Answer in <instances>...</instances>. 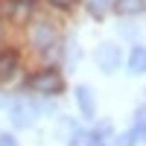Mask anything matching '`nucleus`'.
I'll return each mask as SVG.
<instances>
[{
	"label": "nucleus",
	"mask_w": 146,
	"mask_h": 146,
	"mask_svg": "<svg viewBox=\"0 0 146 146\" xmlns=\"http://www.w3.org/2000/svg\"><path fill=\"white\" fill-rule=\"evenodd\" d=\"M120 58H123V53H120V44L105 41V44L96 47V64H100V70L114 73V70L120 67Z\"/></svg>",
	"instance_id": "1"
},
{
	"label": "nucleus",
	"mask_w": 146,
	"mask_h": 146,
	"mask_svg": "<svg viewBox=\"0 0 146 146\" xmlns=\"http://www.w3.org/2000/svg\"><path fill=\"white\" fill-rule=\"evenodd\" d=\"M32 88L41 91V94H62L64 91V82L56 70H44L38 76H32Z\"/></svg>",
	"instance_id": "2"
},
{
	"label": "nucleus",
	"mask_w": 146,
	"mask_h": 146,
	"mask_svg": "<svg viewBox=\"0 0 146 146\" xmlns=\"http://www.w3.org/2000/svg\"><path fill=\"white\" fill-rule=\"evenodd\" d=\"M35 117H38V111H35L32 102H15L12 105V123L18 129H29L35 123Z\"/></svg>",
	"instance_id": "3"
},
{
	"label": "nucleus",
	"mask_w": 146,
	"mask_h": 146,
	"mask_svg": "<svg viewBox=\"0 0 146 146\" xmlns=\"http://www.w3.org/2000/svg\"><path fill=\"white\" fill-rule=\"evenodd\" d=\"M76 100H79V111L85 120H94L96 117V100H94V91L85 88V85H79L76 88Z\"/></svg>",
	"instance_id": "4"
},
{
	"label": "nucleus",
	"mask_w": 146,
	"mask_h": 146,
	"mask_svg": "<svg viewBox=\"0 0 146 146\" xmlns=\"http://www.w3.org/2000/svg\"><path fill=\"white\" fill-rule=\"evenodd\" d=\"M53 41H56V29L50 23H38V27L32 29V44L38 47V50H50Z\"/></svg>",
	"instance_id": "5"
},
{
	"label": "nucleus",
	"mask_w": 146,
	"mask_h": 146,
	"mask_svg": "<svg viewBox=\"0 0 146 146\" xmlns=\"http://www.w3.org/2000/svg\"><path fill=\"white\" fill-rule=\"evenodd\" d=\"M146 9V0H114V12L120 18H135Z\"/></svg>",
	"instance_id": "6"
},
{
	"label": "nucleus",
	"mask_w": 146,
	"mask_h": 146,
	"mask_svg": "<svg viewBox=\"0 0 146 146\" xmlns=\"http://www.w3.org/2000/svg\"><path fill=\"white\" fill-rule=\"evenodd\" d=\"M15 73H18V53L12 50L0 53V82H9Z\"/></svg>",
	"instance_id": "7"
},
{
	"label": "nucleus",
	"mask_w": 146,
	"mask_h": 146,
	"mask_svg": "<svg viewBox=\"0 0 146 146\" xmlns=\"http://www.w3.org/2000/svg\"><path fill=\"white\" fill-rule=\"evenodd\" d=\"M129 70L131 73H146V47H135L129 56Z\"/></svg>",
	"instance_id": "8"
},
{
	"label": "nucleus",
	"mask_w": 146,
	"mask_h": 146,
	"mask_svg": "<svg viewBox=\"0 0 146 146\" xmlns=\"http://www.w3.org/2000/svg\"><path fill=\"white\" fill-rule=\"evenodd\" d=\"M131 135H135V140H143V143H146V105L137 108V117H135V129H131Z\"/></svg>",
	"instance_id": "9"
},
{
	"label": "nucleus",
	"mask_w": 146,
	"mask_h": 146,
	"mask_svg": "<svg viewBox=\"0 0 146 146\" xmlns=\"http://www.w3.org/2000/svg\"><path fill=\"white\" fill-rule=\"evenodd\" d=\"M105 6H108V0H88V9H91V15H96V18H102Z\"/></svg>",
	"instance_id": "10"
},
{
	"label": "nucleus",
	"mask_w": 146,
	"mask_h": 146,
	"mask_svg": "<svg viewBox=\"0 0 146 146\" xmlns=\"http://www.w3.org/2000/svg\"><path fill=\"white\" fill-rule=\"evenodd\" d=\"M135 143H137V140H135V135H131V131H123V135L114 140V146H135Z\"/></svg>",
	"instance_id": "11"
},
{
	"label": "nucleus",
	"mask_w": 146,
	"mask_h": 146,
	"mask_svg": "<svg viewBox=\"0 0 146 146\" xmlns=\"http://www.w3.org/2000/svg\"><path fill=\"white\" fill-rule=\"evenodd\" d=\"M108 131H111V123H108V120H102V123H96L94 137H102V135H108Z\"/></svg>",
	"instance_id": "12"
},
{
	"label": "nucleus",
	"mask_w": 146,
	"mask_h": 146,
	"mask_svg": "<svg viewBox=\"0 0 146 146\" xmlns=\"http://www.w3.org/2000/svg\"><path fill=\"white\" fill-rule=\"evenodd\" d=\"M0 146H18V140L12 135H0Z\"/></svg>",
	"instance_id": "13"
},
{
	"label": "nucleus",
	"mask_w": 146,
	"mask_h": 146,
	"mask_svg": "<svg viewBox=\"0 0 146 146\" xmlns=\"http://www.w3.org/2000/svg\"><path fill=\"white\" fill-rule=\"evenodd\" d=\"M50 3H53L56 9H70V6H73V0H50Z\"/></svg>",
	"instance_id": "14"
},
{
	"label": "nucleus",
	"mask_w": 146,
	"mask_h": 146,
	"mask_svg": "<svg viewBox=\"0 0 146 146\" xmlns=\"http://www.w3.org/2000/svg\"><path fill=\"white\" fill-rule=\"evenodd\" d=\"M88 146H105V143H102V137H91V140H88Z\"/></svg>",
	"instance_id": "15"
},
{
	"label": "nucleus",
	"mask_w": 146,
	"mask_h": 146,
	"mask_svg": "<svg viewBox=\"0 0 146 146\" xmlns=\"http://www.w3.org/2000/svg\"><path fill=\"white\" fill-rule=\"evenodd\" d=\"M0 38H3V23H0Z\"/></svg>",
	"instance_id": "16"
}]
</instances>
